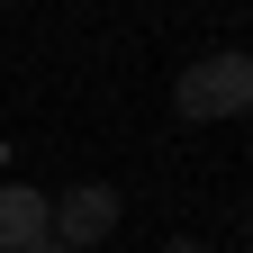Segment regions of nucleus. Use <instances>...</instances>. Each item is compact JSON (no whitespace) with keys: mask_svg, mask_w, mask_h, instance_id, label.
Returning <instances> with one entry per match:
<instances>
[{"mask_svg":"<svg viewBox=\"0 0 253 253\" xmlns=\"http://www.w3.org/2000/svg\"><path fill=\"white\" fill-rule=\"evenodd\" d=\"M37 253H63V244H54V235H45V244H37Z\"/></svg>","mask_w":253,"mask_h":253,"instance_id":"nucleus-5","label":"nucleus"},{"mask_svg":"<svg viewBox=\"0 0 253 253\" xmlns=\"http://www.w3.org/2000/svg\"><path fill=\"white\" fill-rule=\"evenodd\" d=\"M172 109L181 118H244L253 109V54H199V63H181V73H172Z\"/></svg>","mask_w":253,"mask_h":253,"instance_id":"nucleus-1","label":"nucleus"},{"mask_svg":"<svg viewBox=\"0 0 253 253\" xmlns=\"http://www.w3.org/2000/svg\"><path fill=\"white\" fill-rule=\"evenodd\" d=\"M118 235V190L109 181H73L54 199V244L63 253H90V244H109Z\"/></svg>","mask_w":253,"mask_h":253,"instance_id":"nucleus-2","label":"nucleus"},{"mask_svg":"<svg viewBox=\"0 0 253 253\" xmlns=\"http://www.w3.org/2000/svg\"><path fill=\"white\" fill-rule=\"evenodd\" d=\"M54 235V199L27 181H0V253H37Z\"/></svg>","mask_w":253,"mask_h":253,"instance_id":"nucleus-3","label":"nucleus"},{"mask_svg":"<svg viewBox=\"0 0 253 253\" xmlns=\"http://www.w3.org/2000/svg\"><path fill=\"white\" fill-rule=\"evenodd\" d=\"M163 253H208V244H190V235H172V244H163Z\"/></svg>","mask_w":253,"mask_h":253,"instance_id":"nucleus-4","label":"nucleus"},{"mask_svg":"<svg viewBox=\"0 0 253 253\" xmlns=\"http://www.w3.org/2000/svg\"><path fill=\"white\" fill-rule=\"evenodd\" d=\"M0 163H9V145H0Z\"/></svg>","mask_w":253,"mask_h":253,"instance_id":"nucleus-6","label":"nucleus"}]
</instances>
